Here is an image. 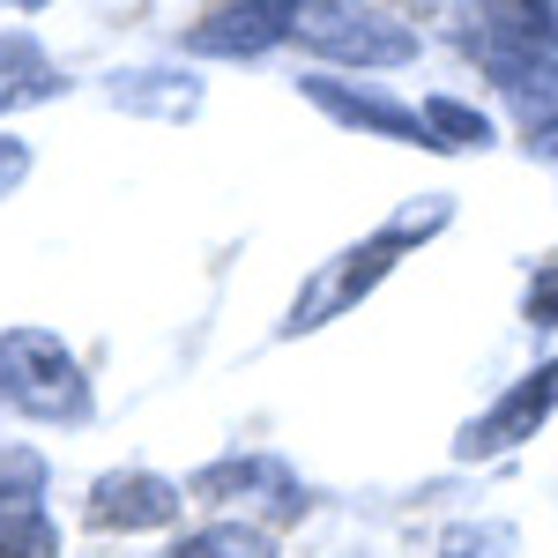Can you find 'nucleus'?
<instances>
[{"label": "nucleus", "mask_w": 558, "mask_h": 558, "mask_svg": "<svg viewBox=\"0 0 558 558\" xmlns=\"http://www.w3.org/2000/svg\"><path fill=\"white\" fill-rule=\"evenodd\" d=\"M179 499L157 484V476H112L97 492V521H120V529H142V521H165Z\"/></svg>", "instance_id": "obj_2"}, {"label": "nucleus", "mask_w": 558, "mask_h": 558, "mask_svg": "<svg viewBox=\"0 0 558 558\" xmlns=\"http://www.w3.org/2000/svg\"><path fill=\"white\" fill-rule=\"evenodd\" d=\"M15 165H23V149H15V142H0V179L15 172Z\"/></svg>", "instance_id": "obj_5"}, {"label": "nucleus", "mask_w": 558, "mask_h": 558, "mask_svg": "<svg viewBox=\"0 0 558 558\" xmlns=\"http://www.w3.org/2000/svg\"><path fill=\"white\" fill-rule=\"evenodd\" d=\"M0 395L8 402H23V410H45V417H75L83 410V380H75V365H68V350L45 343V336H15V343H0Z\"/></svg>", "instance_id": "obj_1"}, {"label": "nucleus", "mask_w": 558, "mask_h": 558, "mask_svg": "<svg viewBox=\"0 0 558 558\" xmlns=\"http://www.w3.org/2000/svg\"><path fill=\"white\" fill-rule=\"evenodd\" d=\"M179 558H268V551H260L254 536H231V529H216V536H194V544H186Z\"/></svg>", "instance_id": "obj_3"}, {"label": "nucleus", "mask_w": 558, "mask_h": 558, "mask_svg": "<svg viewBox=\"0 0 558 558\" xmlns=\"http://www.w3.org/2000/svg\"><path fill=\"white\" fill-rule=\"evenodd\" d=\"M536 313H544V320H558V276H544V283H536Z\"/></svg>", "instance_id": "obj_4"}]
</instances>
